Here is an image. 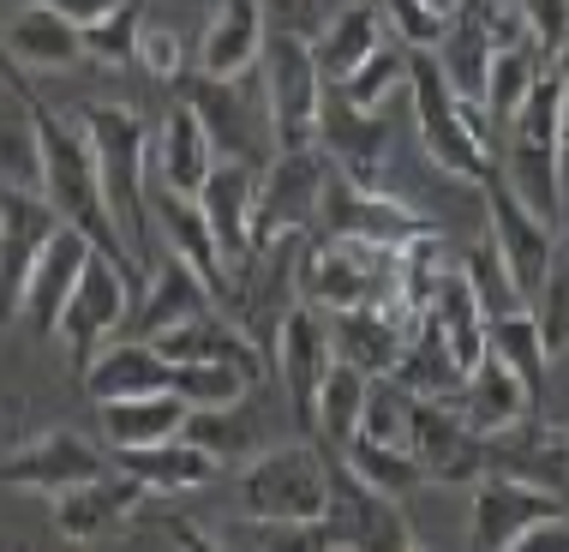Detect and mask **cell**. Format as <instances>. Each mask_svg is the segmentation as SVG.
Segmentation results:
<instances>
[{"label": "cell", "instance_id": "obj_11", "mask_svg": "<svg viewBox=\"0 0 569 552\" xmlns=\"http://www.w3.org/2000/svg\"><path fill=\"white\" fill-rule=\"evenodd\" d=\"M336 361V343H330V313L318 306H288L282 325H276V343H270V366L282 378L288 403H295L300 426L318 433V391H325V373Z\"/></svg>", "mask_w": 569, "mask_h": 552}, {"label": "cell", "instance_id": "obj_13", "mask_svg": "<svg viewBox=\"0 0 569 552\" xmlns=\"http://www.w3.org/2000/svg\"><path fill=\"white\" fill-rule=\"evenodd\" d=\"M60 223H67V217L54 210L49 193L7 187V180H0V325H7V318H19L30 265H37V253L49 247V235H54Z\"/></svg>", "mask_w": 569, "mask_h": 552}, {"label": "cell", "instance_id": "obj_47", "mask_svg": "<svg viewBox=\"0 0 569 552\" xmlns=\"http://www.w3.org/2000/svg\"><path fill=\"white\" fill-rule=\"evenodd\" d=\"M383 24H390L396 42L408 49H438V37L450 30V12H438L432 0H378Z\"/></svg>", "mask_w": 569, "mask_h": 552}, {"label": "cell", "instance_id": "obj_20", "mask_svg": "<svg viewBox=\"0 0 569 552\" xmlns=\"http://www.w3.org/2000/svg\"><path fill=\"white\" fill-rule=\"evenodd\" d=\"M150 343H157L174 366H187V361H228V366H240V373H252V378H264V373H270L264 343H252V331L234 325V318H228L222 306L180 318V325H168L162 336H150Z\"/></svg>", "mask_w": 569, "mask_h": 552}, {"label": "cell", "instance_id": "obj_38", "mask_svg": "<svg viewBox=\"0 0 569 552\" xmlns=\"http://www.w3.org/2000/svg\"><path fill=\"white\" fill-rule=\"evenodd\" d=\"M366 385L372 378L360 373V366H348V361H330V373H325V391H318V433H325L336 451L360 433V414H366Z\"/></svg>", "mask_w": 569, "mask_h": 552}, {"label": "cell", "instance_id": "obj_45", "mask_svg": "<svg viewBox=\"0 0 569 552\" xmlns=\"http://www.w3.org/2000/svg\"><path fill=\"white\" fill-rule=\"evenodd\" d=\"M138 30H144V0H120L109 19H97L84 30V55L102 67H127L138 49Z\"/></svg>", "mask_w": 569, "mask_h": 552}, {"label": "cell", "instance_id": "obj_1", "mask_svg": "<svg viewBox=\"0 0 569 552\" xmlns=\"http://www.w3.org/2000/svg\"><path fill=\"white\" fill-rule=\"evenodd\" d=\"M558 120H563V72H540L521 109L498 127V175L540 223L563 228V168H558Z\"/></svg>", "mask_w": 569, "mask_h": 552}, {"label": "cell", "instance_id": "obj_22", "mask_svg": "<svg viewBox=\"0 0 569 552\" xmlns=\"http://www.w3.org/2000/svg\"><path fill=\"white\" fill-rule=\"evenodd\" d=\"M217 145H210L204 120H198L192 102H174V109L162 115V127L150 132V187H174V193H192L210 180V168H217Z\"/></svg>", "mask_w": 569, "mask_h": 552}, {"label": "cell", "instance_id": "obj_53", "mask_svg": "<svg viewBox=\"0 0 569 552\" xmlns=\"http://www.w3.org/2000/svg\"><path fill=\"white\" fill-rule=\"evenodd\" d=\"M432 7H438V12H456V7H461V0H432Z\"/></svg>", "mask_w": 569, "mask_h": 552}, {"label": "cell", "instance_id": "obj_54", "mask_svg": "<svg viewBox=\"0 0 569 552\" xmlns=\"http://www.w3.org/2000/svg\"><path fill=\"white\" fill-rule=\"evenodd\" d=\"M563 228H569V205H563Z\"/></svg>", "mask_w": 569, "mask_h": 552}, {"label": "cell", "instance_id": "obj_31", "mask_svg": "<svg viewBox=\"0 0 569 552\" xmlns=\"http://www.w3.org/2000/svg\"><path fill=\"white\" fill-rule=\"evenodd\" d=\"M383 37H390V24H383L378 0H348V7L312 37V55H318V72H325V85L348 79V72L360 67V60L372 55Z\"/></svg>", "mask_w": 569, "mask_h": 552}, {"label": "cell", "instance_id": "obj_6", "mask_svg": "<svg viewBox=\"0 0 569 552\" xmlns=\"http://www.w3.org/2000/svg\"><path fill=\"white\" fill-rule=\"evenodd\" d=\"M258 72H264V109H270L276 150H306V145H318L325 72H318L312 42L295 37V30H282V24H270L264 55H258Z\"/></svg>", "mask_w": 569, "mask_h": 552}, {"label": "cell", "instance_id": "obj_19", "mask_svg": "<svg viewBox=\"0 0 569 552\" xmlns=\"http://www.w3.org/2000/svg\"><path fill=\"white\" fill-rule=\"evenodd\" d=\"M318 150L348 168L353 180H378L383 150H390V127H383V109H360L348 102L336 85H325V109H318Z\"/></svg>", "mask_w": 569, "mask_h": 552}, {"label": "cell", "instance_id": "obj_12", "mask_svg": "<svg viewBox=\"0 0 569 552\" xmlns=\"http://www.w3.org/2000/svg\"><path fill=\"white\" fill-rule=\"evenodd\" d=\"M480 198H486V235L498 240V253H503V265H510L516 288L533 300V295H540V283H546V270H551V258H558V228L533 217L498 168L480 180Z\"/></svg>", "mask_w": 569, "mask_h": 552}, {"label": "cell", "instance_id": "obj_24", "mask_svg": "<svg viewBox=\"0 0 569 552\" xmlns=\"http://www.w3.org/2000/svg\"><path fill=\"white\" fill-rule=\"evenodd\" d=\"M90 253H97V240H90L84 228H72V223H60L54 235H49V247L37 253V265H30V283H24V306H19V313H24L37 331H54L60 306H67V295L79 288Z\"/></svg>", "mask_w": 569, "mask_h": 552}, {"label": "cell", "instance_id": "obj_37", "mask_svg": "<svg viewBox=\"0 0 569 552\" xmlns=\"http://www.w3.org/2000/svg\"><path fill=\"white\" fill-rule=\"evenodd\" d=\"M551 67V60L540 55V42H516V49H491V72H486V120L491 127H503L516 109H521V97L533 90V79Z\"/></svg>", "mask_w": 569, "mask_h": 552}, {"label": "cell", "instance_id": "obj_34", "mask_svg": "<svg viewBox=\"0 0 569 552\" xmlns=\"http://www.w3.org/2000/svg\"><path fill=\"white\" fill-rule=\"evenodd\" d=\"M438 72H443V85L456 90L461 102H486V72H491V37H486V24L473 19L468 7H456L450 12V30L438 37Z\"/></svg>", "mask_w": 569, "mask_h": 552}, {"label": "cell", "instance_id": "obj_9", "mask_svg": "<svg viewBox=\"0 0 569 552\" xmlns=\"http://www.w3.org/2000/svg\"><path fill=\"white\" fill-rule=\"evenodd\" d=\"M127 306H132V270L97 247L84 276H79V288L67 295V306H60V318H54V336L67 343V355L79 373L90 366V355H97V343H109V336L127 325Z\"/></svg>", "mask_w": 569, "mask_h": 552}, {"label": "cell", "instance_id": "obj_7", "mask_svg": "<svg viewBox=\"0 0 569 552\" xmlns=\"http://www.w3.org/2000/svg\"><path fill=\"white\" fill-rule=\"evenodd\" d=\"M468 493H473L468 541L486 546V552L528 546L546 523L569 516V499H563V493H551V486L528 481V474H510V469H486L480 481L468 486Z\"/></svg>", "mask_w": 569, "mask_h": 552}, {"label": "cell", "instance_id": "obj_27", "mask_svg": "<svg viewBox=\"0 0 569 552\" xmlns=\"http://www.w3.org/2000/svg\"><path fill=\"white\" fill-rule=\"evenodd\" d=\"M252 205H258V162L222 157L217 168H210V180L198 187V210H204V223L217 228L228 265H240V258L252 253Z\"/></svg>", "mask_w": 569, "mask_h": 552}, {"label": "cell", "instance_id": "obj_3", "mask_svg": "<svg viewBox=\"0 0 569 552\" xmlns=\"http://www.w3.org/2000/svg\"><path fill=\"white\" fill-rule=\"evenodd\" d=\"M72 120L90 132L102 198H109L132 258L144 265V253H150V127L132 109H120V102H79Z\"/></svg>", "mask_w": 569, "mask_h": 552}, {"label": "cell", "instance_id": "obj_18", "mask_svg": "<svg viewBox=\"0 0 569 552\" xmlns=\"http://www.w3.org/2000/svg\"><path fill=\"white\" fill-rule=\"evenodd\" d=\"M150 223L168 235V253L187 258V265L204 276L210 288H217V300L228 306L234 300V276H228V253L217 240V228L204 223V210H198L192 193H174V187H150Z\"/></svg>", "mask_w": 569, "mask_h": 552}, {"label": "cell", "instance_id": "obj_41", "mask_svg": "<svg viewBox=\"0 0 569 552\" xmlns=\"http://www.w3.org/2000/svg\"><path fill=\"white\" fill-rule=\"evenodd\" d=\"M258 378L240 373V366L228 361H187L174 366V391L187 396V408H234L246 403V391H252Z\"/></svg>", "mask_w": 569, "mask_h": 552}, {"label": "cell", "instance_id": "obj_50", "mask_svg": "<svg viewBox=\"0 0 569 552\" xmlns=\"http://www.w3.org/2000/svg\"><path fill=\"white\" fill-rule=\"evenodd\" d=\"M521 7H528V30L540 42V55L551 60L569 42V0H521Z\"/></svg>", "mask_w": 569, "mask_h": 552}, {"label": "cell", "instance_id": "obj_49", "mask_svg": "<svg viewBox=\"0 0 569 552\" xmlns=\"http://www.w3.org/2000/svg\"><path fill=\"white\" fill-rule=\"evenodd\" d=\"M342 7H348V0H264L270 24L295 30V37H306V42H312L318 30H325V24H330Z\"/></svg>", "mask_w": 569, "mask_h": 552}, {"label": "cell", "instance_id": "obj_29", "mask_svg": "<svg viewBox=\"0 0 569 552\" xmlns=\"http://www.w3.org/2000/svg\"><path fill=\"white\" fill-rule=\"evenodd\" d=\"M84 385H90V396H97V403H114V396H144V391H168V385H174V361H168L157 343L132 336V343H114V348H102V355H90Z\"/></svg>", "mask_w": 569, "mask_h": 552}, {"label": "cell", "instance_id": "obj_33", "mask_svg": "<svg viewBox=\"0 0 569 552\" xmlns=\"http://www.w3.org/2000/svg\"><path fill=\"white\" fill-rule=\"evenodd\" d=\"M396 378H402L413 396H438V403H450V396L461 391V378H468V366L456 361V348L443 343V331L420 313L413 331H408V343H402V361H396Z\"/></svg>", "mask_w": 569, "mask_h": 552}, {"label": "cell", "instance_id": "obj_52", "mask_svg": "<svg viewBox=\"0 0 569 552\" xmlns=\"http://www.w3.org/2000/svg\"><path fill=\"white\" fill-rule=\"evenodd\" d=\"M558 168H563V205H569V79H563V120H558Z\"/></svg>", "mask_w": 569, "mask_h": 552}, {"label": "cell", "instance_id": "obj_14", "mask_svg": "<svg viewBox=\"0 0 569 552\" xmlns=\"http://www.w3.org/2000/svg\"><path fill=\"white\" fill-rule=\"evenodd\" d=\"M408 444H413V456H420V469L432 486H473L491 469V438H480L450 403H438V396H420Z\"/></svg>", "mask_w": 569, "mask_h": 552}, {"label": "cell", "instance_id": "obj_2", "mask_svg": "<svg viewBox=\"0 0 569 552\" xmlns=\"http://www.w3.org/2000/svg\"><path fill=\"white\" fill-rule=\"evenodd\" d=\"M408 90H413V120H420V145L450 180H480L498 168V127L486 120L480 102H461L450 85H443L432 49H408Z\"/></svg>", "mask_w": 569, "mask_h": 552}, {"label": "cell", "instance_id": "obj_48", "mask_svg": "<svg viewBox=\"0 0 569 552\" xmlns=\"http://www.w3.org/2000/svg\"><path fill=\"white\" fill-rule=\"evenodd\" d=\"M132 60L150 72L157 85H174L180 72H187V42H180V30H168V24H150L144 19V30H138V49H132Z\"/></svg>", "mask_w": 569, "mask_h": 552}, {"label": "cell", "instance_id": "obj_28", "mask_svg": "<svg viewBox=\"0 0 569 552\" xmlns=\"http://www.w3.org/2000/svg\"><path fill=\"white\" fill-rule=\"evenodd\" d=\"M240 79H246V72H240ZM240 79H210V72H198L180 102H192V109H198L210 145H217V157L258 162V127H270V120L252 115V102L240 97Z\"/></svg>", "mask_w": 569, "mask_h": 552}, {"label": "cell", "instance_id": "obj_44", "mask_svg": "<svg viewBox=\"0 0 569 552\" xmlns=\"http://www.w3.org/2000/svg\"><path fill=\"white\" fill-rule=\"evenodd\" d=\"M187 438H198L204 451H217L222 463H234V456H252L258 451V426L234 408H192L187 414Z\"/></svg>", "mask_w": 569, "mask_h": 552}, {"label": "cell", "instance_id": "obj_25", "mask_svg": "<svg viewBox=\"0 0 569 552\" xmlns=\"http://www.w3.org/2000/svg\"><path fill=\"white\" fill-rule=\"evenodd\" d=\"M0 49H7L19 67L30 72H60V67H79L84 55V30L67 19V12H54L49 0H30V7L12 12V24L0 30Z\"/></svg>", "mask_w": 569, "mask_h": 552}, {"label": "cell", "instance_id": "obj_46", "mask_svg": "<svg viewBox=\"0 0 569 552\" xmlns=\"http://www.w3.org/2000/svg\"><path fill=\"white\" fill-rule=\"evenodd\" d=\"M528 313L540 318V336H546L551 361L569 355V258H551V270H546L540 295L528 300Z\"/></svg>", "mask_w": 569, "mask_h": 552}, {"label": "cell", "instance_id": "obj_4", "mask_svg": "<svg viewBox=\"0 0 569 552\" xmlns=\"http://www.w3.org/2000/svg\"><path fill=\"white\" fill-rule=\"evenodd\" d=\"M276 541L288 546H318V552H408L420 546V534L408 529V516L396 511L390 493L366 486L342 456L330 463V511L318 523H295V529H276Z\"/></svg>", "mask_w": 569, "mask_h": 552}, {"label": "cell", "instance_id": "obj_40", "mask_svg": "<svg viewBox=\"0 0 569 552\" xmlns=\"http://www.w3.org/2000/svg\"><path fill=\"white\" fill-rule=\"evenodd\" d=\"M413 408H420V396H413L396 373H378L372 385H366L360 433L366 438H383V444H408L413 438Z\"/></svg>", "mask_w": 569, "mask_h": 552}, {"label": "cell", "instance_id": "obj_43", "mask_svg": "<svg viewBox=\"0 0 569 552\" xmlns=\"http://www.w3.org/2000/svg\"><path fill=\"white\" fill-rule=\"evenodd\" d=\"M461 270H468V283H473V295H480L486 318L528 306V295L516 288V276H510V265H503V253H498V240H491V235H480V247L468 253V265H461Z\"/></svg>", "mask_w": 569, "mask_h": 552}, {"label": "cell", "instance_id": "obj_26", "mask_svg": "<svg viewBox=\"0 0 569 552\" xmlns=\"http://www.w3.org/2000/svg\"><path fill=\"white\" fill-rule=\"evenodd\" d=\"M408 331H413V318L390 313V306H348V313H330V343H336V361L360 366L366 378L396 373V361H402Z\"/></svg>", "mask_w": 569, "mask_h": 552}, {"label": "cell", "instance_id": "obj_10", "mask_svg": "<svg viewBox=\"0 0 569 552\" xmlns=\"http://www.w3.org/2000/svg\"><path fill=\"white\" fill-rule=\"evenodd\" d=\"M325 175L330 157L318 145L306 150H276V162L258 175V205H252V247H264L276 235H306L325 205Z\"/></svg>", "mask_w": 569, "mask_h": 552}, {"label": "cell", "instance_id": "obj_16", "mask_svg": "<svg viewBox=\"0 0 569 552\" xmlns=\"http://www.w3.org/2000/svg\"><path fill=\"white\" fill-rule=\"evenodd\" d=\"M144 486L132 481L127 469H102V474H90V481H72V486H60L54 493V529L67 534V541H102L109 529L120 523H132L138 511H144Z\"/></svg>", "mask_w": 569, "mask_h": 552}, {"label": "cell", "instance_id": "obj_21", "mask_svg": "<svg viewBox=\"0 0 569 552\" xmlns=\"http://www.w3.org/2000/svg\"><path fill=\"white\" fill-rule=\"evenodd\" d=\"M270 37V12L264 0H217L204 19V37H198V72L210 79H240V72L258 67Z\"/></svg>", "mask_w": 569, "mask_h": 552}, {"label": "cell", "instance_id": "obj_23", "mask_svg": "<svg viewBox=\"0 0 569 552\" xmlns=\"http://www.w3.org/2000/svg\"><path fill=\"white\" fill-rule=\"evenodd\" d=\"M109 463H114V469H127L132 481L144 486L150 499H157V493H187V486L217 481L222 456H217V451H204V444L187 438V433H174V438H157V444H120Z\"/></svg>", "mask_w": 569, "mask_h": 552}, {"label": "cell", "instance_id": "obj_17", "mask_svg": "<svg viewBox=\"0 0 569 552\" xmlns=\"http://www.w3.org/2000/svg\"><path fill=\"white\" fill-rule=\"evenodd\" d=\"M533 403H540V391H533L528 378L516 373V366H503L498 355H486L468 378H461V391L450 396V408H456L480 438H510V433H521V426H528V414H533Z\"/></svg>", "mask_w": 569, "mask_h": 552}, {"label": "cell", "instance_id": "obj_8", "mask_svg": "<svg viewBox=\"0 0 569 552\" xmlns=\"http://www.w3.org/2000/svg\"><path fill=\"white\" fill-rule=\"evenodd\" d=\"M318 223H325V235L372 240V247H383V253L408 247V240L426 228V217L413 205H402L396 193H383L378 180H353L348 168H336V162H330V175H325V205H318Z\"/></svg>", "mask_w": 569, "mask_h": 552}, {"label": "cell", "instance_id": "obj_42", "mask_svg": "<svg viewBox=\"0 0 569 552\" xmlns=\"http://www.w3.org/2000/svg\"><path fill=\"white\" fill-rule=\"evenodd\" d=\"M0 180H7V187H37L42 193V145H37V120H30L24 102H19V115L0 109Z\"/></svg>", "mask_w": 569, "mask_h": 552}, {"label": "cell", "instance_id": "obj_51", "mask_svg": "<svg viewBox=\"0 0 569 552\" xmlns=\"http://www.w3.org/2000/svg\"><path fill=\"white\" fill-rule=\"evenodd\" d=\"M49 7H54V12H67V19L79 24V30H90L97 19H109L120 0H49Z\"/></svg>", "mask_w": 569, "mask_h": 552}, {"label": "cell", "instance_id": "obj_32", "mask_svg": "<svg viewBox=\"0 0 569 552\" xmlns=\"http://www.w3.org/2000/svg\"><path fill=\"white\" fill-rule=\"evenodd\" d=\"M187 396L174 385L168 391H144V396H114V403H102V433L109 444H157V438H174L187 433Z\"/></svg>", "mask_w": 569, "mask_h": 552}, {"label": "cell", "instance_id": "obj_30", "mask_svg": "<svg viewBox=\"0 0 569 552\" xmlns=\"http://www.w3.org/2000/svg\"><path fill=\"white\" fill-rule=\"evenodd\" d=\"M210 306H222L217 300V288L198 276L187 258H157L150 265V295H144V306H138V336H162L168 325H180V318H192V313H210Z\"/></svg>", "mask_w": 569, "mask_h": 552}, {"label": "cell", "instance_id": "obj_36", "mask_svg": "<svg viewBox=\"0 0 569 552\" xmlns=\"http://www.w3.org/2000/svg\"><path fill=\"white\" fill-rule=\"evenodd\" d=\"M486 355H498L503 366H516V373L528 378L533 391L546 385L551 348H546L540 318H533L528 306H516V313H491V318H486Z\"/></svg>", "mask_w": 569, "mask_h": 552}, {"label": "cell", "instance_id": "obj_39", "mask_svg": "<svg viewBox=\"0 0 569 552\" xmlns=\"http://www.w3.org/2000/svg\"><path fill=\"white\" fill-rule=\"evenodd\" d=\"M402 85H408V42H396V37H383L348 79H336V90L348 102H360V109H383Z\"/></svg>", "mask_w": 569, "mask_h": 552}, {"label": "cell", "instance_id": "obj_15", "mask_svg": "<svg viewBox=\"0 0 569 552\" xmlns=\"http://www.w3.org/2000/svg\"><path fill=\"white\" fill-rule=\"evenodd\" d=\"M109 469V456L97 451L90 438L67 433V426H54V433H37L24 438L19 451L0 456V486H19V493H60V486L72 481H90V474Z\"/></svg>", "mask_w": 569, "mask_h": 552}, {"label": "cell", "instance_id": "obj_5", "mask_svg": "<svg viewBox=\"0 0 569 552\" xmlns=\"http://www.w3.org/2000/svg\"><path fill=\"white\" fill-rule=\"evenodd\" d=\"M240 511L252 523L270 529H295V523H318L330 511V463L318 444H276L258 451L252 469L240 474Z\"/></svg>", "mask_w": 569, "mask_h": 552}, {"label": "cell", "instance_id": "obj_35", "mask_svg": "<svg viewBox=\"0 0 569 552\" xmlns=\"http://www.w3.org/2000/svg\"><path fill=\"white\" fill-rule=\"evenodd\" d=\"M342 463L360 474L366 486H378V493H390V499H408L413 486H426V469H420V456H413V444H383V438L353 433L342 444Z\"/></svg>", "mask_w": 569, "mask_h": 552}]
</instances>
